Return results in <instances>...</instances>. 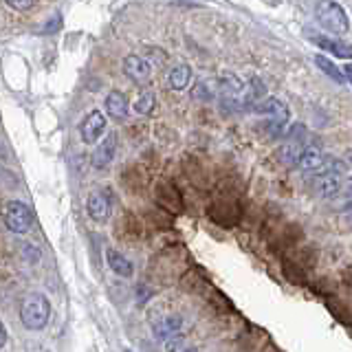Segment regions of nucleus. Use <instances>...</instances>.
I'll list each match as a JSON object with an SVG mask.
<instances>
[{"mask_svg":"<svg viewBox=\"0 0 352 352\" xmlns=\"http://www.w3.org/2000/svg\"><path fill=\"white\" fill-rule=\"evenodd\" d=\"M51 319V302L42 293H29L20 304V322L27 330H42Z\"/></svg>","mask_w":352,"mask_h":352,"instance_id":"f257e3e1","label":"nucleus"},{"mask_svg":"<svg viewBox=\"0 0 352 352\" xmlns=\"http://www.w3.org/2000/svg\"><path fill=\"white\" fill-rule=\"evenodd\" d=\"M315 18L328 33H335V36H344L350 31L348 14L335 0H319L315 7Z\"/></svg>","mask_w":352,"mask_h":352,"instance_id":"f03ea898","label":"nucleus"},{"mask_svg":"<svg viewBox=\"0 0 352 352\" xmlns=\"http://www.w3.org/2000/svg\"><path fill=\"white\" fill-rule=\"evenodd\" d=\"M245 86L234 73H223L218 80V97L220 104L229 113H240L245 110Z\"/></svg>","mask_w":352,"mask_h":352,"instance_id":"7ed1b4c3","label":"nucleus"},{"mask_svg":"<svg viewBox=\"0 0 352 352\" xmlns=\"http://www.w3.org/2000/svg\"><path fill=\"white\" fill-rule=\"evenodd\" d=\"M256 113H262L269 117V135L275 137V139H282V135L289 132V119H291V113L289 108H286L284 102L275 97H267L264 102L258 106Z\"/></svg>","mask_w":352,"mask_h":352,"instance_id":"20e7f679","label":"nucleus"},{"mask_svg":"<svg viewBox=\"0 0 352 352\" xmlns=\"http://www.w3.org/2000/svg\"><path fill=\"white\" fill-rule=\"evenodd\" d=\"M5 227L16 236H25L33 227V214L22 201H7L5 205Z\"/></svg>","mask_w":352,"mask_h":352,"instance_id":"39448f33","label":"nucleus"},{"mask_svg":"<svg viewBox=\"0 0 352 352\" xmlns=\"http://www.w3.org/2000/svg\"><path fill=\"white\" fill-rule=\"evenodd\" d=\"M306 143V126L304 124H295L289 132H286V139L280 148V159L284 163H297V159L302 157Z\"/></svg>","mask_w":352,"mask_h":352,"instance_id":"423d86ee","label":"nucleus"},{"mask_svg":"<svg viewBox=\"0 0 352 352\" xmlns=\"http://www.w3.org/2000/svg\"><path fill=\"white\" fill-rule=\"evenodd\" d=\"M124 73L132 84L148 86L154 77V66L148 58H143V55H126Z\"/></svg>","mask_w":352,"mask_h":352,"instance_id":"0eeeda50","label":"nucleus"},{"mask_svg":"<svg viewBox=\"0 0 352 352\" xmlns=\"http://www.w3.org/2000/svg\"><path fill=\"white\" fill-rule=\"evenodd\" d=\"M346 183H348V174H341V172H317L315 192L322 198L344 196Z\"/></svg>","mask_w":352,"mask_h":352,"instance_id":"6e6552de","label":"nucleus"},{"mask_svg":"<svg viewBox=\"0 0 352 352\" xmlns=\"http://www.w3.org/2000/svg\"><path fill=\"white\" fill-rule=\"evenodd\" d=\"M306 36L313 44H317L319 49H324L326 53L335 55V58H341V60H350L352 58V44H348L344 40L330 38V36H326V33H317V31H311V29H306Z\"/></svg>","mask_w":352,"mask_h":352,"instance_id":"1a4fd4ad","label":"nucleus"},{"mask_svg":"<svg viewBox=\"0 0 352 352\" xmlns=\"http://www.w3.org/2000/svg\"><path fill=\"white\" fill-rule=\"evenodd\" d=\"M106 135V117L102 110H93V113H88L82 124H80V137L84 143H97L99 139H102Z\"/></svg>","mask_w":352,"mask_h":352,"instance_id":"9d476101","label":"nucleus"},{"mask_svg":"<svg viewBox=\"0 0 352 352\" xmlns=\"http://www.w3.org/2000/svg\"><path fill=\"white\" fill-rule=\"evenodd\" d=\"M86 212L95 223H106L113 214V201L106 192H93L86 201Z\"/></svg>","mask_w":352,"mask_h":352,"instance_id":"9b49d317","label":"nucleus"},{"mask_svg":"<svg viewBox=\"0 0 352 352\" xmlns=\"http://www.w3.org/2000/svg\"><path fill=\"white\" fill-rule=\"evenodd\" d=\"M115 152H117V135L115 132H108L106 139L99 143L93 152V168L95 170H106L110 163L115 161Z\"/></svg>","mask_w":352,"mask_h":352,"instance_id":"f8f14e48","label":"nucleus"},{"mask_svg":"<svg viewBox=\"0 0 352 352\" xmlns=\"http://www.w3.org/2000/svg\"><path fill=\"white\" fill-rule=\"evenodd\" d=\"M326 161H328L326 152L319 146H315V143H308V146L304 148V152H302V157L297 159L295 165L300 170H304V172H319L326 165Z\"/></svg>","mask_w":352,"mask_h":352,"instance_id":"ddd939ff","label":"nucleus"},{"mask_svg":"<svg viewBox=\"0 0 352 352\" xmlns=\"http://www.w3.org/2000/svg\"><path fill=\"white\" fill-rule=\"evenodd\" d=\"M264 99H267V86L260 77H251L245 86V110H258Z\"/></svg>","mask_w":352,"mask_h":352,"instance_id":"4468645a","label":"nucleus"},{"mask_svg":"<svg viewBox=\"0 0 352 352\" xmlns=\"http://www.w3.org/2000/svg\"><path fill=\"white\" fill-rule=\"evenodd\" d=\"M106 260H108V267L113 269L117 275H121V278H132V273H135L132 262L117 249H108L106 251Z\"/></svg>","mask_w":352,"mask_h":352,"instance_id":"2eb2a0df","label":"nucleus"},{"mask_svg":"<svg viewBox=\"0 0 352 352\" xmlns=\"http://www.w3.org/2000/svg\"><path fill=\"white\" fill-rule=\"evenodd\" d=\"M106 113L113 117V119H124L128 115V99L124 93L119 91H110L106 95V102H104Z\"/></svg>","mask_w":352,"mask_h":352,"instance_id":"dca6fc26","label":"nucleus"},{"mask_svg":"<svg viewBox=\"0 0 352 352\" xmlns=\"http://www.w3.org/2000/svg\"><path fill=\"white\" fill-rule=\"evenodd\" d=\"M192 82V69L187 64H176L168 73V84L172 91H185Z\"/></svg>","mask_w":352,"mask_h":352,"instance_id":"f3484780","label":"nucleus"},{"mask_svg":"<svg viewBox=\"0 0 352 352\" xmlns=\"http://www.w3.org/2000/svg\"><path fill=\"white\" fill-rule=\"evenodd\" d=\"M181 328H183L181 315H170V317H163L161 322L154 326V333H157L159 339H172Z\"/></svg>","mask_w":352,"mask_h":352,"instance_id":"a211bd4d","label":"nucleus"},{"mask_svg":"<svg viewBox=\"0 0 352 352\" xmlns=\"http://www.w3.org/2000/svg\"><path fill=\"white\" fill-rule=\"evenodd\" d=\"M315 66L328 77V80H333L335 84H344V82H348V80H346V75H344V71H339L337 66H335V62H333V60H328L326 55H315Z\"/></svg>","mask_w":352,"mask_h":352,"instance_id":"6ab92c4d","label":"nucleus"},{"mask_svg":"<svg viewBox=\"0 0 352 352\" xmlns=\"http://www.w3.org/2000/svg\"><path fill=\"white\" fill-rule=\"evenodd\" d=\"M154 108H157V95H154L152 91H146V93H141V97H137V102L135 106H132V110H135L137 115H152L154 113Z\"/></svg>","mask_w":352,"mask_h":352,"instance_id":"aec40b11","label":"nucleus"},{"mask_svg":"<svg viewBox=\"0 0 352 352\" xmlns=\"http://www.w3.org/2000/svg\"><path fill=\"white\" fill-rule=\"evenodd\" d=\"M218 95V84H212L207 80H201L194 84V91H192V97L194 99H201V102H212Z\"/></svg>","mask_w":352,"mask_h":352,"instance_id":"412c9836","label":"nucleus"},{"mask_svg":"<svg viewBox=\"0 0 352 352\" xmlns=\"http://www.w3.org/2000/svg\"><path fill=\"white\" fill-rule=\"evenodd\" d=\"M5 3L16 11H27L33 5V0H5Z\"/></svg>","mask_w":352,"mask_h":352,"instance_id":"4be33fe9","label":"nucleus"},{"mask_svg":"<svg viewBox=\"0 0 352 352\" xmlns=\"http://www.w3.org/2000/svg\"><path fill=\"white\" fill-rule=\"evenodd\" d=\"M344 218L348 220V225L352 227V198H350V203L344 207Z\"/></svg>","mask_w":352,"mask_h":352,"instance_id":"5701e85b","label":"nucleus"},{"mask_svg":"<svg viewBox=\"0 0 352 352\" xmlns=\"http://www.w3.org/2000/svg\"><path fill=\"white\" fill-rule=\"evenodd\" d=\"M344 75H346V80L352 84V62H348V64L344 66Z\"/></svg>","mask_w":352,"mask_h":352,"instance_id":"b1692460","label":"nucleus"},{"mask_svg":"<svg viewBox=\"0 0 352 352\" xmlns=\"http://www.w3.org/2000/svg\"><path fill=\"white\" fill-rule=\"evenodd\" d=\"M269 3H271V5H278V3H280V0H269Z\"/></svg>","mask_w":352,"mask_h":352,"instance_id":"393cba45","label":"nucleus"}]
</instances>
